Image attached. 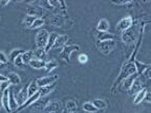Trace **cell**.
Returning a JSON list of instances; mask_svg holds the SVG:
<instances>
[{"mask_svg": "<svg viewBox=\"0 0 151 113\" xmlns=\"http://www.w3.org/2000/svg\"><path fill=\"white\" fill-rule=\"evenodd\" d=\"M134 73H137V67H135V64L133 62H128L127 64L124 65L122 69H121V72L119 74V77L116 78V80L114 81L112 85V88H111V91H113V89L120 84L122 81L126 80L127 78H129L130 75L134 74Z\"/></svg>", "mask_w": 151, "mask_h": 113, "instance_id": "1", "label": "cell"}, {"mask_svg": "<svg viewBox=\"0 0 151 113\" xmlns=\"http://www.w3.org/2000/svg\"><path fill=\"white\" fill-rule=\"evenodd\" d=\"M50 35V34L46 29H41L38 31V34L36 35V43H37L38 48H45L46 47Z\"/></svg>", "mask_w": 151, "mask_h": 113, "instance_id": "2", "label": "cell"}, {"mask_svg": "<svg viewBox=\"0 0 151 113\" xmlns=\"http://www.w3.org/2000/svg\"><path fill=\"white\" fill-rule=\"evenodd\" d=\"M80 49V46L77 44L75 45H65L64 48L62 49V52L60 54V58L67 62H70V56L73 51H77Z\"/></svg>", "mask_w": 151, "mask_h": 113, "instance_id": "3", "label": "cell"}, {"mask_svg": "<svg viewBox=\"0 0 151 113\" xmlns=\"http://www.w3.org/2000/svg\"><path fill=\"white\" fill-rule=\"evenodd\" d=\"M116 44H114V41L109 40V41H103V42L98 43V48L101 52H103L104 54H108L114 49Z\"/></svg>", "mask_w": 151, "mask_h": 113, "instance_id": "4", "label": "cell"}, {"mask_svg": "<svg viewBox=\"0 0 151 113\" xmlns=\"http://www.w3.org/2000/svg\"><path fill=\"white\" fill-rule=\"evenodd\" d=\"M59 79L58 75H52V77H43V78H39L38 80H36V83L39 86V88L42 87H47V86H50V85L55 84L57 80Z\"/></svg>", "mask_w": 151, "mask_h": 113, "instance_id": "5", "label": "cell"}, {"mask_svg": "<svg viewBox=\"0 0 151 113\" xmlns=\"http://www.w3.org/2000/svg\"><path fill=\"white\" fill-rule=\"evenodd\" d=\"M132 24H133V19L129 16L125 17V18H123L122 20L118 23V25H116V31H122V33L127 31L128 29H130Z\"/></svg>", "mask_w": 151, "mask_h": 113, "instance_id": "6", "label": "cell"}, {"mask_svg": "<svg viewBox=\"0 0 151 113\" xmlns=\"http://www.w3.org/2000/svg\"><path fill=\"white\" fill-rule=\"evenodd\" d=\"M16 101L18 103L19 107L22 106L24 103L28 99V92H27V87H23L17 94H15Z\"/></svg>", "mask_w": 151, "mask_h": 113, "instance_id": "7", "label": "cell"}, {"mask_svg": "<svg viewBox=\"0 0 151 113\" xmlns=\"http://www.w3.org/2000/svg\"><path fill=\"white\" fill-rule=\"evenodd\" d=\"M137 77H139V74L134 73V74L130 75L129 78H127L126 80H124V82H123V90L124 91H130L132 88V85H133L134 81L137 79Z\"/></svg>", "mask_w": 151, "mask_h": 113, "instance_id": "8", "label": "cell"}, {"mask_svg": "<svg viewBox=\"0 0 151 113\" xmlns=\"http://www.w3.org/2000/svg\"><path fill=\"white\" fill-rule=\"evenodd\" d=\"M41 97V94H40V92H38V93H36L35 95H33V97H28V99L25 102V103L22 105V106H20L18 109H17V112L18 111H21L22 109H25V108H27L28 106H32V105H34V104L36 103V102L38 101V99H40Z\"/></svg>", "mask_w": 151, "mask_h": 113, "instance_id": "9", "label": "cell"}, {"mask_svg": "<svg viewBox=\"0 0 151 113\" xmlns=\"http://www.w3.org/2000/svg\"><path fill=\"white\" fill-rule=\"evenodd\" d=\"M9 91L11 89H6L2 93V97H1V103H2V107L5 109L6 112H11V107H9Z\"/></svg>", "mask_w": 151, "mask_h": 113, "instance_id": "10", "label": "cell"}, {"mask_svg": "<svg viewBox=\"0 0 151 113\" xmlns=\"http://www.w3.org/2000/svg\"><path fill=\"white\" fill-rule=\"evenodd\" d=\"M122 40L126 44H130V43H133L135 40V37L133 36V31L128 29L127 31H124L122 34Z\"/></svg>", "mask_w": 151, "mask_h": 113, "instance_id": "11", "label": "cell"}, {"mask_svg": "<svg viewBox=\"0 0 151 113\" xmlns=\"http://www.w3.org/2000/svg\"><path fill=\"white\" fill-rule=\"evenodd\" d=\"M59 109H61V102L54 101V102H50L47 105L46 108L44 109V111H46V113H50V112H57Z\"/></svg>", "mask_w": 151, "mask_h": 113, "instance_id": "12", "label": "cell"}, {"mask_svg": "<svg viewBox=\"0 0 151 113\" xmlns=\"http://www.w3.org/2000/svg\"><path fill=\"white\" fill-rule=\"evenodd\" d=\"M97 39L99 42H103V41L113 40V39H114V36L110 33H107V31H98Z\"/></svg>", "mask_w": 151, "mask_h": 113, "instance_id": "13", "label": "cell"}, {"mask_svg": "<svg viewBox=\"0 0 151 113\" xmlns=\"http://www.w3.org/2000/svg\"><path fill=\"white\" fill-rule=\"evenodd\" d=\"M48 99H39L37 102H36L34 105H32L33 106V108H35V109H37V110H40V111H44V109L46 108V106L48 105Z\"/></svg>", "mask_w": 151, "mask_h": 113, "instance_id": "14", "label": "cell"}, {"mask_svg": "<svg viewBox=\"0 0 151 113\" xmlns=\"http://www.w3.org/2000/svg\"><path fill=\"white\" fill-rule=\"evenodd\" d=\"M133 63L135 64V67H137V74H143V73L145 72V71L147 70V69L150 67L151 65H149V64H145V63H141V62H139L137 60L134 59V61H133Z\"/></svg>", "mask_w": 151, "mask_h": 113, "instance_id": "15", "label": "cell"}, {"mask_svg": "<svg viewBox=\"0 0 151 113\" xmlns=\"http://www.w3.org/2000/svg\"><path fill=\"white\" fill-rule=\"evenodd\" d=\"M58 37H59V36H58V34H57V33H50V38H48V42H47V45H46V47H45V50H46V52L48 51V50L52 49V48H54L55 43H56Z\"/></svg>", "mask_w": 151, "mask_h": 113, "instance_id": "16", "label": "cell"}, {"mask_svg": "<svg viewBox=\"0 0 151 113\" xmlns=\"http://www.w3.org/2000/svg\"><path fill=\"white\" fill-rule=\"evenodd\" d=\"M39 86L37 85V83H36V81H32L29 84H28L27 86V92H28V97H33V95H35L36 93H38L39 92Z\"/></svg>", "mask_w": 151, "mask_h": 113, "instance_id": "17", "label": "cell"}, {"mask_svg": "<svg viewBox=\"0 0 151 113\" xmlns=\"http://www.w3.org/2000/svg\"><path fill=\"white\" fill-rule=\"evenodd\" d=\"M147 92H148V91H147L146 88H143L142 90H139V91L137 92V93L134 95V99H133V103H134L135 105H137V104L142 103V102H143L145 99V97H146Z\"/></svg>", "mask_w": 151, "mask_h": 113, "instance_id": "18", "label": "cell"}, {"mask_svg": "<svg viewBox=\"0 0 151 113\" xmlns=\"http://www.w3.org/2000/svg\"><path fill=\"white\" fill-rule=\"evenodd\" d=\"M29 66L34 69H43L46 66V62L44 60H39V59H34L33 61L29 63Z\"/></svg>", "mask_w": 151, "mask_h": 113, "instance_id": "19", "label": "cell"}, {"mask_svg": "<svg viewBox=\"0 0 151 113\" xmlns=\"http://www.w3.org/2000/svg\"><path fill=\"white\" fill-rule=\"evenodd\" d=\"M34 56H35V54H34L33 50L24 51L23 54H22V60H23L24 65H27V64L29 65V63L34 60Z\"/></svg>", "mask_w": 151, "mask_h": 113, "instance_id": "20", "label": "cell"}, {"mask_svg": "<svg viewBox=\"0 0 151 113\" xmlns=\"http://www.w3.org/2000/svg\"><path fill=\"white\" fill-rule=\"evenodd\" d=\"M98 31H107L109 29V22L107 21V19H101L98 23L97 26Z\"/></svg>", "mask_w": 151, "mask_h": 113, "instance_id": "21", "label": "cell"}, {"mask_svg": "<svg viewBox=\"0 0 151 113\" xmlns=\"http://www.w3.org/2000/svg\"><path fill=\"white\" fill-rule=\"evenodd\" d=\"M7 78H9V81L11 82L12 85H19L20 83H21L20 77L15 72H9V75H7Z\"/></svg>", "mask_w": 151, "mask_h": 113, "instance_id": "22", "label": "cell"}, {"mask_svg": "<svg viewBox=\"0 0 151 113\" xmlns=\"http://www.w3.org/2000/svg\"><path fill=\"white\" fill-rule=\"evenodd\" d=\"M83 109H84V111H86V112H88V113H96L98 110H99V109L93 105V103H90V102L84 103Z\"/></svg>", "mask_w": 151, "mask_h": 113, "instance_id": "23", "label": "cell"}, {"mask_svg": "<svg viewBox=\"0 0 151 113\" xmlns=\"http://www.w3.org/2000/svg\"><path fill=\"white\" fill-rule=\"evenodd\" d=\"M59 66V63L56 61V60H50L48 62H46V66H45V71H47V72H50V71H52L55 68H57Z\"/></svg>", "mask_w": 151, "mask_h": 113, "instance_id": "24", "label": "cell"}, {"mask_svg": "<svg viewBox=\"0 0 151 113\" xmlns=\"http://www.w3.org/2000/svg\"><path fill=\"white\" fill-rule=\"evenodd\" d=\"M55 87H56V85L52 84V85H50V86H47V87L40 88V89H39V92H40L41 97H45V95H47V94H50V92L55 89Z\"/></svg>", "mask_w": 151, "mask_h": 113, "instance_id": "25", "label": "cell"}, {"mask_svg": "<svg viewBox=\"0 0 151 113\" xmlns=\"http://www.w3.org/2000/svg\"><path fill=\"white\" fill-rule=\"evenodd\" d=\"M23 52H24V50H22V49H14L11 54H9V61L14 63L15 60H16L19 56H21Z\"/></svg>", "mask_w": 151, "mask_h": 113, "instance_id": "26", "label": "cell"}, {"mask_svg": "<svg viewBox=\"0 0 151 113\" xmlns=\"http://www.w3.org/2000/svg\"><path fill=\"white\" fill-rule=\"evenodd\" d=\"M36 56V59H39V60H44L45 56H46V50L45 48H37V49L34 51Z\"/></svg>", "mask_w": 151, "mask_h": 113, "instance_id": "27", "label": "cell"}, {"mask_svg": "<svg viewBox=\"0 0 151 113\" xmlns=\"http://www.w3.org/2000/svg\"><path fill=\"white\" fill-rule=\"evenodd\" d=\"M65 108L67 111H70V112H75V111H77V109H78V105H77V103L73 101H68L67 103H66L65 105Z\"/></svg>", "mask_w": 151, "mask_h": 113, "instance_id": "28", "label": "cell"}, {"mask_svg": "<svg viewBox=\"0 0 151 113\" xmlns=\"http://www.w3.org/2000/svg\"><path fill=\"white\" fill-rule=\"evenodd\" d=\"M36 19H37V17H34V16H26L25 18H24V21H23V23H24V25L25 26H27V27H29L31 28L32 26H33V24H34V22L36 21Z\"/></svg>", "mask_w": 151, "mask_h": 113, "instance_id": "29", "label": "cell"}, {"mask_svg": "<svg viewBox=\"0 0 151 113\" xmlns=\"http://www.w3.org/2000/svg\"><path fill=\"white\" fill-rule=\"evenodd\" d=\"M143 88H141V81H139V79L137 78V80L134 81V83H133V85H132V88H131V90L130 91L133 93L134 92L135 94L137 93V92L139 91V90H142Z\"/></svg>", "mask_w": 151, "mask_h": 113, "instance_id": "30", "label": "cell"}, {"mask_svg": "<svg viewBox=\"0 0 151 113\" xmlns=\"http://www.w3.org/2000/svg\"><path fill=\"white\" fill-rule=\"evenodd\" d=\"M67 39H68V38L66 37V36H59L58 39H57L56 43H55L54 47L56 48V47H60V46H62V45H64L66 43V41H67Z\"/></svg>", "mask_w": 151, "mask_h": 113, "instance_id": "31", "label": "cell"}, {"mask_svg": "<svg viewBox=\"0 0 151 113\" xmlns=\"http://www.w3.org/2000/svg\"><path fill=\"white\" fill-rule=\"evenodd\" d=\"M92 103H93V105L97 107L99 110H100V109H105V108H106V103H105L103 99H94Z\"/></svg>", "mask_w": 151, "mask_h": 113, "instance_id": "32", "label": "cell"}, {"mask_svg": "<svg viewBox=\"0 0 151 113\" xmlns=\"http://www.w3.org/2000/svg\"><path fill=\"white\" fill-rule=\"evenodd\" d=\"M44 19L42 18H37L36 19V21L34 22L33 26H32L31 28H33V29H35V28H39V27H42L43 24H44Z\"/></svg>", "mask_w": 151, "mask_h": 113, "instance_id": "33", "label": "cell"}, {"mask_svg": "<svg viewBox=\"0 0 151 113\" xmlns=\"http://www.w3.org/2000/svg\"><path fill=\"white\" fill-rule=\"evenodd\" d=\"M52 24L55 26H62L63 23H62V19L60 18L59 16H55L52 18Z\"/></svg>", "mask_w": 151, "mask_h": 113, "instance_id": "34", "label": "cell"}, {"mask_svg": "<svg viewBox=\"0 0 151 113\" xmlns=\"http://www.w3.org/2000/svg\"><path fill=\"white\" fill-rule=\"evenodd\" d=\"M11 82H9V81H7V82H3V83H1V84H0V90H1V92H4L5 90L6 89H9V86H11Z\"/></svg>", "mask_w": 151, "mask_h": 113, "instance_id": "35", "label": "cell"}, {"mask_svg": "<svg viewBox=\"0 0 151 113\" xmlns=\"http://www.w3.org/2000/svg\"><path fill=\"white\" fill-rule=\"evenodd\" d=\"M14 64L17 66V67H20V68H22V67H23L24 63H23V60H22V54H21V56H19L18 58L15 60Z\"/></svg>", "mask_w": 151, "mask_h": 113, "instance_id": "36", "label": "cell"}, {"mask_svg": "<svg viewBox=\"0 0 151 113\" xmlns=\"http://www.w3.org/2000/svg\"><path fill=\"white\" fill-rule=\"evenodd\" d=\"M78 61L80 62L81 64L87 63V61H88V56H87V54H80V56H78Z\"/></svg>", "mask_w": 151, "mask_h": 113, "instance_id": "37", "label": "cell"}, {"mask_svg": "<svg viewBox=\"0 0 151 113\" xmlns=\"http://www.w3.org/2000/svg\"><path fill=\"white\" fill-rule=\"evenodd\" d=\"M9 62V58H6L4 52H0V63L1 65H4Z\"/></svg>", "mask_w": 151, "mask_h": 113, "instance_id": "38", "label": "cell"}, {"mask_svg": "<svg viewBox=\"0 0 151 113\" xmlns=\"http://www.w3.org/2000/svg\"><path fill=\"white\" fill-rule=\"evenodd\" d=\"M112 3L114 4H118V5H126L128 3H131L132 1H125V0H120V1H111Z\"/></svg>", "mask_w": 151, "mask_h": 113, "instance_id": "39", "label": "cell"}, {"mask_svg": "<svg viewBox=\"0 0 151 113\" xmlns=\"http://www.w3.org/2000/svg\"><path fill=\"white\" fill-rule=\"evenodd\" d=\"M144 75H145V78H147L148 80H150V79H151V66L149 67L148 69H147L146 71H145Z\"/></svg>", "mask_w": 151, "mask_h": 113, "instance_id": "40", "label": "cell"}, {"mask_svg": "<svg viewBox=\"0 0 151 113\" xmlns=\"http://www.w3.org/2000/svg\"><path fill=\"white\" fill-rule=\"evenodd\" d=\"M144 101H145V102H147V103H150V104H151V92H147L146 97H145Z\"/></svg>", "mask_w": 151, "mask_h": 113, "instance_id": "41", "label": "cell"}, {"mask_svg": "<svg viewBox=\"0 0 151 113\" xmlns=\"http://www.w3.org/2000/svg\"><path fill=\"white\" fill-rule=\"evenodd\" d=\"M9 81V78H6V77H4L3 74L0 75V82L3 83V82H7Z\"/></svg>", "mask_w": 151, "mask_h": 113, "instance_id": "42", "label": "cell"}, {"mask_svg": "<svg viewBox=\"0 0 151 113\" xmlns=\"http://www.w3.org/2000/svg\"><path fill=\"white\" fill-rule=\"evenodd\" d=\"M9 2V1H6V0H2V1H1V6H4V5H6Z\"/></svg>", "mask_w": 151, "mask_h": 113, "instance_id": "43", "label": "cell"}, {"mask_svg": "<svg viewBox=\"0 0 151 113\" xmlns=\"http://www.w3.org/2000/svg\"><path fill=\"white\" fill-rule=\"evenodd\" d=\"M145 23H151V20H147V21H144V22H143V25H144Z\"/></svg>", "mask_w": 151, "mask_h": 113, "instance_id": "44", "label": "cell"}, {"mask_svg": "<svg viewBox=\"0 0 151 113\" xmlns=\"http://www.w3.org/2000/svg\"><path fill=\"white\" fill-rule=\"evenodd\" d=\"M63 113H75V112H70V111H67V110H66V111H63Z\"/></svg>", "mask_w": 151, "mask_h": 113, "instance_id": "45", "label": "cell"}, {"mask_svg": "<svg viewBox=\"0 0 151 113\" xmlns=\"http://www.w3.org/2000/svg\"><path fill=\"white\" fill-rule=\"evenodd\" d=\"M50 113H56V112H50Z\"/></svg>", "mask_w": 151, "mask_h": 113, "instance_id": "46", "label": "cell"}]
</instances>
